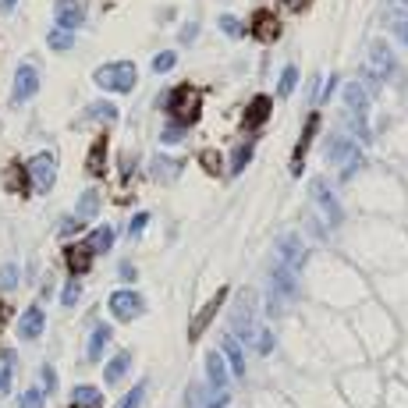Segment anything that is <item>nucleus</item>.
<instances>
[{"mask_svg": "<svg viewBox=\"0 0 408 408\" xmlns=\"http://www.w3.org/2000/svg\"><path fill=\"white\" fill-rule=\"evenodd\" d=\"M284 4H288L291 11H302V8H309V0H284Z\"/></svg>", "mask_w": 408, "mask_h": 408, "instance_id": "nucleus-36", "label": "nucleus"}, {"mask_svg": "<svg viewBox=\"0 0 408 408\" xmlns=\"http://www.w3.org/2000/svg\"><path fill=\"white\" fill-rule=\"evenodd\" d=\"M199 93L192 89V86H178L174 93H171V99H167V110H171V117H178L181 125H192V121L199 117Z\"/></svg>", "mask_w": 408, "mask_h": 408, "instance_id": "nucleus-3", "label": "nucleus"}, {"mask_svg": "<svg viewBox=\"0 0 408 408\" xmlns=\"http://www.w3.org/2000/svg\"><path fill=\"white\" fill-rule=\"evenodd\" d=\"M267 117H270V96H256L245 110V128H259Z\"/></svg>", "mask_w": 408, "mask_h": 408, "instance_id": "nucleus-11", "label": "nucleus"}, {"mask_svg": "<svg viewBox=\"0 0 408 408\" xmlns=\"http://www.w3.org/2000/svg\"><path fill=\"white\" fill-rule=\"evenodd\" d=\"M18 408H43V391H36V387H32V391H25Z\"/></svg>", "mask_w": 408, "mask_h": 408, "instance_id": "nucleus-25", "label": "nucleus"}, {"mask_svg": "<svg viewBox=\"0 0 408 408\" xmlns=\"http://www.w3.org/2000/svg\"><path fill=\"white\" fill-rule=\"evenodd\" d=\"M96 206H99L96 192H86V195H82V202H78V217H93V213H96Z\"/></svg>", "mask_w": 408, "mask_h": 408, "instance_id": "nucleus-22", "label": "nucleus"}, {"mask_svg": "<svg viewBox=\"0 0 408 408\" xmlns=\"http://www.w3.org/2000/svg\"><path fill=\"white\" fill-rule=\"evenodd\" d=\"M146 220H149L146 213H139V217H135V224H132V235H139L142 228H146Z\"/></svg>", "mask_w": 408, "mask_h": 408, "instance_id": "nucleus-35", "label": "nucleus"}, {"mask_svg": "<svg viewBox=\"0 0 408 408\" xmlns=\"http://www.w3.org/2000/svg\"><path fill=\"white\" fill-rule=\"evenodd\" d=\"M104 153H107V139H96L93 149H89V174H104Z\"/></svg>", "mask_w": 408, "mask_h": 408, "instance_id": "nucleus-16", "label": "nucleus"}, {"mask_svg": "<svg viewBox=\"0 0 408 408\" xmlns=\"http://www.w3.org/2000/svg\"><path fill=\"white\" fill-rule=\"evenodd\" d=\"M71 401H75V408H99L104 405V394H99L96 387H75Z\"/></svg>", "mask_w": 408, "mask_h": 408, "instance_id": "nucleus-12", "label": "nucleus"}, {"mask_svg": "<svg viewBox=\"0 0 408 408\" xmlns=\"http://www.w3.org/2000/svg\"><path fill=\"white\" fill-rule=\"evenodd\" d=\"M64 259H68V270L78 277V274H86V270H89L93 252H89V245H68V249H64Z\"/></svg>", "mask_w": 408, "mask_h": 408, "instance_id": "nucleus-10", "label": "nucleus"}, {"mask_svg": "<svg viewBox=\"0 0 408 408\" xmlns=\"http://www.w3.org/2000/svg\"><path fill=\"white\" fill-rule=\"evenodd\" d=\"M43 309L39 305H32V309H25V316H22V323H18V334H22L25 341H36L39 334H43Z\"/></svg>", "mask_w": 408, "mask_h": 408, "instance_id": "nucleus-9", "label": "nucleus"}, {"mask_svg": "<svg viewBox=\"0 0 408 408\" xmlns=\"http://www.w3.org/2000/svg\"><path fill=\"white\" fill-rule=\"evenodd\" d=\"M25 174H29V185L36 192H50L53 189V181H57V160L53 153H39L25 163Z\"/></svg>", "mask_w": 408, "mask_h": 408, "instance_id": "nucleus-2", "label": "nucleus"}, {"mask_svg": "<svg viewBox=\"0 0 408 408\" xmlns=\"http://www.w3.org/2000/svg\"><path fill=\"white\" fill-rule=\"evenodd\" d=\"M36 89H39V75H36V68H32V64H22V68H18V75H14L11 99H14V104H22V99L36 96Z\"/></svg>", "mask_w": 408, "mask_h": 408, "instance_id": "nucleus-5", "label": "nucleus"}, {"mask_svg": "<svg viewBox=\"0 0 408 408\" xmlns=\"http://www.w3.org/2000/svg\"><path fill=\"white\" fill-rule=\"evenodd\" d=\"M11 362H14V355H8L4 365H0V398L11 391Z\"/></svg>", "mask_w": 408, "mask_h": 408, "instance_id": "nucleus-24", "label": "nucleus"}, {"mask_svg": "<svg viewBox=\"0 0 408 408\" xmlns=\"http://www.w3.org/2000/svg\"><path fill=\"white\" fill-rule=\"evenodd\" d=\"M316 125H320V117L313 114V117H309V125H305V135H302V142H298V146H295V171L302 167V156H305V149H309V139H313Z\"/></svg>", "mask_w": 408, "mask_h": 408, "instance_id": "nucleus-17", "label": "nucleus"}, {"mask_svg": "<svg viewBox=\"0 0 408 408\" xmlns=\"http://www.w3.org/2000/svg\"><path fill=\"white\" fill-rule=\"evenodd\" d=\"M249 32H252L256 39H263V43H274V39L280 36L277 14H274V11H256V14H252V25H249Z\"/></svg>", "mask_w": 408, "mask_h": 408, "instance_id": "nucleus-6", "label": "nucleus"}, {"mask_svg": "<svg viewBox=\"0 0 408 408\" xmlns=\"http://www.w3.org/2000/svg\"><path fill=\"white\" fill-rule=\"evenodd\" d=\"M142 398H146V383H135V387H132V394H125V401H121L117 408H139Z\"/></svg>", "mask_w": 408, "mask_h": 408, "instance_id": "nucleus-20", "label": "nucleus"}, {"mask_svg": "<svg viewBox=\"0 0 408 408\" xmlns=\"http://www.w3.org/2000/svg\"><path fill=\"white\" fill-rule=\"evenodd\" d=\"M11 288H18V267L14 263H4V267H0V291H11Z\"/></svg>", "mask_w": 408, "mask_h": 408, "instance_id": "nucleus-19", "label": "nucleus"}, {"mask_svg": "<svg viewBox=\"0 0 408 408\" xmlns=\"http://www.w3.org/2000/svg\"><path fill=\"white\" fill-rule=\"evenodd\" d=\"M220 25H224V32H231V36H238V32H241V25L235 22V18H220Z\"/></svg>", "mask_w": 408, "mask_h": 408, "instance_id": "nucleus-32", "label": "nucleus"}, {"mask_svg": "<svg viewBox=\"0 0 408 408\" xmlns=\"http://www.w3.org/2000/svg\"><path fill=\"white\" fill-rule=\"evenodd\" d=\"M86 245H89V252H107L110 245H114V231H110V228H96Z\"/></svg>", "mask_w": 408, "mask_h": 408, "instance_id": "nucleus-15", "label": "nucleus"}, {"mask_svg": "<svg viewBox=\"0 0 408 408\" xmlns=\"http://www.w3.org/2000/svg\"><path fill=\"white\" fill-rule=\"evenodd\" d=\"M107 341H110V326H104V323H99L96 331H93V337H89V359H93V362H96L99 355H104Z\"/></svg>", "mask_w": 408, "mask_h": 408, "instance_id": "nucleus-14", "label": "nucleus"}, {"mask_svg": "<svg viewBox=\"0 0 408 408\" xmlns=\"http://www.w3.org/2000/svg\"><path fill=\"white\" fill-rule=\"evenodd\" d=\"M228 355H231V365H235V373L245 376V359H241V348H238V341H228Z\"/></svg>", "mask_w": 408, "mask_h": 408, "instance_id": "nucleus-23", "label": "nucleus"}, {"mask_svg": "<svg viewBox=\"0 0 408 408\" xmlns=\"http://www.w3.org/2000/svg\"><path fill=\"white\" fill-rule=\"evenodd\" d=\"M8 181H11V189H14V192H25V185H29V174H25V167H11Z\"/></svg>", "mask_w": 408, "mask_h": 408, "instance_id": "nucleus-21", "label": "nucleus"}, {"mask_svg": "<svg viewBox=\"0 0 408 408\" xmlns=\"http://www.w3.org/2000/svg\"><path fill=\"white\" fill-rule=\"evenodd\" d=\"M142 298L135 295V291H114L110 295V313L117 316V320H135V316H142Z\"/></svg>", "mask_w": 408, "mask_h": 408, "instance_id": "nucleus-4", "label": "nucleus"}, {"mask_svg": "<svg viewBox=\"0 0 408 408\" xmlns=\"http://www.w3.org/2000/svg\"><path fill=\"white\" fill-rule=\"evenodd\" d=\"M89 117H104V121H114V117H117V110H114L110 104H93Z\"/></svg>", "mask_w": 408, "mask_h": 408, "instance_id": "nucleus-27", "label": "nucleus"}, {"mask_svg": "<svg viewBox=\"0 0 408 408\" xmlns=\"http://www.w3.org/2000/svg\"><path fill=\"white\" fill-rule=\"evenodd\" d=\"M43 383H47V391H53V387H57V376H53V370H50V365L43 370Z\"/></svg>", "mask_w": 408, "mask_h": 408, "instance_id": "nucleus-33", "label": "nucleus"}, {"mask_svg": "<svg viewBox=\"0 0 408 408\" xmlns=\"http://www.w3.org/2000/svg\"><path fill=\"white\" fill-rule=\"evenodd\" d=\"M206 365H210V380H213L217 387H224V383H228V373H224V359H220L217 352H210Z\"/></svg>", "mask_w": 408, "mask_h": 408, "instance_id": "nucleus-18", "label": "nucleus"}, {"mask_svg": "<svg viewBox=\"0 0 408 408\" xmlns=\"http://www.w3.org/2000/svg\"><path fill=\"white\" fill-rule=\"evenodd\" d=\"M128 365H132V355H128V352H121V355H114V359L107 362V373H104V376H107V383H117L121 376H125V373H128Z\"/></svg>", "mask_w": 408, "mask_h": 408, "instance_id": "nucleus-13", "label": "nucleus"}, {"mask_svg": "<svg viewBox=\"0 0 408 408\" xmlns=\"http://www.w3.org/2000/svg\"><path fill=\"white\" fill-rule=\"evenodd\" d=\"M199 160H202V167H206V171H220V156H217V153H210V149H206Z\"/></svg>", "mask_w": 408, "mask_h": 408, "instance_id": "nucleus-30", "label": "nucleus"}, {"mask_svg": "<svg viewBox=\"0 0 408 408\" xmlns=\"http://www.w3.org/2000/svg\"><path fill=\"white\" fill-rule=\"evenodd\" d=\"M60 302H64V305H75V302H78V284H75V280H71L68 288H64V295H60Z\"/></svg>", "mask_w": 408, "mask_h": 408, "instance_id": "nucleus-31", "label": "nucleus"}, {"mask_svg": "<svg viewBox=\"0 0 408 408\" xmlns=\"http://www.w3.org/2000/svg\"><path fill=\"white\" fill-rule=\"evenodd\" d=\"M224 298H228V288H220L217 291V298H210L206 302V309H202L195 320H192V326H189V341H195V337H202V331H206V326H210V320L220 313V305H224Z\"/></svg>", "mask_w": 408, "mask_h": 408, "instance_id": "nucleus-7", "label": "nucleus"}, {"mask_svg": "<svg viewBox=\"0 0 408 408\" xmlns=\"http://www.w3.org/2000/svg\"><path fill=\"white\" fill-rule=\"evenodd\" d=\"M50 47H53V50H68V47H71V32H60V29L50 32Z\"/></svg>", "mask_w": 408, "mask_h": 408, "instance_id": "nucleus-26", "label": "nucleus"}, {"mask_svg": "<svg viewBox=\"0 0 408 408\" xmlns=\"http://www.w3.org/2000/svg\"><path fill=\"white\" fill-rule=\"evenodd\" d=\"M0 4H4V8H14V0H0Z\"/></svg>", "mask_w": 408, "mask_h": 408, "instance_id": "nucleus-37", "label": "nucleus"}, {"mask_svg": "<svg viewBox=\"0 0 408 408\" xmlns=\"http://www.w3.org/2000/svg\"><path fill=\"white\" fill-rule=\"evenodd\" d=\"M245 160H249V146L238 149V156H235V171H241V167H245Z\"/></svg>", "mask_w": 408, "mask_h": 408, "instance_id": "nucleus-34", "label": "nucleus"}, {"mask_svg": "<svg viewBox=\"0 0 408 408\" xmlns=\"http://www.w3.org/2000/svg\"><path fill=\"white\" fill-rule=\"evenodd\" d=\"M96 86H104L110 93H132L135 89V64H128V60H114V64H104L96 68Z\"/></svg>", "mask_w": 408, "mask_h": 408, "instance_id": "nucleus-1", "label": "nucleus"}, {"mask_svg": "<svg viewBox=\"0 0 408 408\" xmlns=\"http://www.w3.org/2000/svg\"><path fill=\"white\" fill-rule=\"evenodd\" d=\"M57 25L60 32H71L82 25V4L78 0H57Z\"/></svg>", "mask_w": 408, "mask_h": 408, "instance_id": "nucleus-8", "label": "nucleus"}, {"mask_svg": "<svg viewBox=\"0 0 408 408\" xmlns=\"http://www.w3.org/2000/svg\"><path fill=\"white\" fill-rule=\"evenodd\" d=\"M295 68H284V75H280V93H291V86H295Z\"/></svg>", "mask_w": 408, "mask_h": 408, "instance_id": "nucleus-29", "label": "nucleus"}, {"mask_svg": "<svg viewBox=\"0 0 408 408\" xmlns=\"http://www.w3.org/2000/svg\"><path fill=\"white\" fill-rule=\"evenodd\" d=\"M167 68H174V53H160V57H153V71H167Z\"/></svg>", "mask_w": 408, "mask_h": 408, "instance_id": "nucleus-28", "label": "nucleus"}]
</instances>
